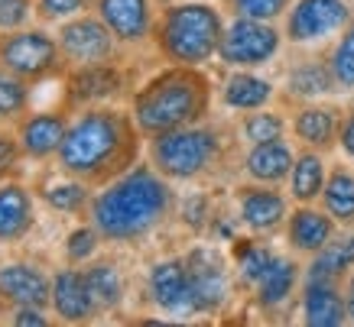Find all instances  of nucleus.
I'll list each match as a JSON object with an SVG mask.
<instances>
[{"instance_id":"nucleus-1","label":"nucleus","mask_w":354,"mask_h":327,"mask_svg":"<svg viewBox=\"0 0 354 327\" xmlns=\"http://www.w3.org/2000/svg\"><path fill=\"white\" fill-rule=\"evenodd\" d=\"M137 149L140 127L133 114L95 104L68 120L62 146L55 152V166L62 175H72L91 188H104L133 169Z\"/></svg>"},{"instance_id":"nucleus-2","label":"nucleus","mask_w":354,"mask_h":327,"mask_svg":"<svg viewBox=\"0 0 354 327\" xmlns=\"http://www.w3.org/2000/svg\"><path fill=\"white\" fill-rule=\"evenodd\" d=\"M169 211V188L150 169H130L97 191L88 204V224L101 240L133 243L156 227Z\"/></svg>"},{"instance_id":"nucleus-3","label":"nucleus","mask_w":354,"mask_h":327,"mask_svg":"<svg viewBox=\"0 0 354 327\" xmlns=\"http://www.w3.org/2000/svg\"><path fill=\"white\" fill-rule=\"evenodd\" d=\"M208 107V81L192 65L172 68L156 75L153 81L137 91L133 97V120L143 137H160L169 130L192 127Z\"/></svg>"},{"instance_id":"nucleus-4","label":"nucleus","mask_w":354,"mask_h":327,"mask_svg":"<svg viewBox=\"0 0 354 327\" xmlns=\"http://www.w3.org/2000/svg\"><path fill=\"white\" fill-rule=\"evenodd\" d=\"M225 36L221 17L208 3H176L156 26V43L166 59L179 65H202L218 52Z\"/></svg>"},{"instance_id":"nucleus-5","label":"nucleus","mask_w":354,"mask_h":327,"mask_svg":"<svg viewBox=\"0 0 354 327\" xmlns=\"http://www.w3.org/2000/svg\"><path fill=\"white\" fill-rule=\"evenodd\" d=\"M0 68L23 78L26 85L68 75V62L59 49V39L39 26L0 30Z\"/></svg>"},{"instance_id":"nucleus-6","label":"nucleus","mask_w":354,"mask_h":327,"mask_svg":"<svg viewBox=\"0 0 354 327\" xmlns=\"http://www.w3.org/2000/svg\"><path fill=\"white\" fill-rule=\"evenodd\" d=\"M218 156V137L212 130L179 127L153 137L150 159L162 179H195Z\"/></svg>"},{"instance_id":"nucleus-7","label":"nucleus","mask_w":354,"mask_h":327,"mask_svg":"<svg viewBox=\"0 0 354 327\" xmlns=\"http://www.w3.org/2000/svg\"><path fill=\"white\" fill-rule=\"evenodd\" d=\"M59 49H62L68 68H85V65H101L111 62L114 55V32L108 30V23L101 17H85L78 13L72 20L59 23Z\"/></svg>"},{"instance_id":"nucleus-8","label":"nucleus","mask_w":354,"mask_h":327,"mask_svg":"<svg viewBox=\"0 0 354 327\" xmlns=\"http://www.w3.org/2000/svg\"><path fill=\"white\" fill-rule=\"evenodd\" d=\"M279 49V32L270 26L267 20H250V17H237L221 36L218 52L227 65H263L270 62Z\"/></svg>"},{"instance_id":"nucleus-9","label":"nucleus","mask_w":354,"mask_h":327,"mask_svg":"<svg viewBox=\"0 0 354 327\" xmlns=\"http://www.w3.org/2000/svg\"><path fill=\"white\" fill-rule=\"evenodd\" d=\"M53 315L62 324H88L95 321V315L101 311L91 295V288L85 282V269L78 266H62L53 272Z\"/></svg>"},{"instance_id":"nucleus-10","label":"nucleus","mask_w":354,"mask_h":327,"mask_svg":"<svg viewBox=\"0 0 354 327\" xmlns=\"http://www.w3.org/2000/svg\"><path fill=\"white\" fill-rule=\"evenodd\" d=\"M0 295L10 308H49V301H53V275H46L39 266L26 263V259L0 263Z\"/></svg>"},{"instance_id":"nucleus-11","label":"nucleus","mask_w":354,"mask_h":327,"mask_svg":"<svg viewBox=\"0 0 354 327\" xmlns=\"http://www.w3.org/2000/svg\"><path fill=\"white\" fill-rule=\"evenodd\" d=\"M36 191L20 179H0V246L26 240L36 227Z\"/></svg>"},{"instance_id":"nucleus-12","label":"nucleus","mask_w":354,"mask_h":327,"mask_svg":"<svg viewBox=\"0 0 354 327\" xmlns=\"http://www.w3.org/2000/svg\"><path fill=\"white\" fill-rule=\"evenodd\" d=\"M348 23V7L342 0H299L290 10L286 36L292 43H315Z\"/></svg>"},{"instance_id":"nucleus-13","label":"nucleus","mask_w":354,"mask_h":327,"mask_svg":"<svg viewBox=\"0 0 354 327\" xmlns=\"http://www.w3.org/2000/svg\"><path fill=\"white\" fill-rule=\"evenodd\" d=\"M65 130H68V114L65 110H30L17 123V139L23 146V156L36 159V162L53 159L62 146Z\"/></svg>"},{"instance_id":"nucleus-14","label":"nucleus","mask_w":354,"mask_h":327,"mask_svg":"<svg viewBox=\"0 0 354 327\" xmlns=\"http://www.w3.org/2000/svg\"><path fill=\"white\" fill-rule=\"evenodd\" d=\"M150 295L166 315H195L189 266L183 259H162L150 272Z\"/></svg>"},{"instance_id":"nucleus-15","label":"nucleus","mask_w":354,"mask_h":327,"mask_svg":"<svg viewBox=\"0 0 354 327\" xmlns=\"http://www.w3.org/2000/svg\"><path fill=\"white\" fill-rule=\"evenodd\" d=\"M95 13L120 43H140L153 30L150 0H95Z\"/></svg>"},{"instance_id":"nucleus-16","label":"nucleus","mask_w":354,"mask_h":327,"mask_svg":"<svg viewBox=\"0 0 354 327\" xmlns=\"http://www.w3.org/2000/svg\"><path fill=\"white\" fill-rule=\"evenodd\" d=\"M189 285H192L195 311H215L227 295V279L221 269V259L208 250H195L189 256Z\"/></svg>"},{"instance_id":"nucleus-17","label":"nucleus","mask_w":354,"mask_h":327,"mask_svg":"<svg viewBox=\"0 0 354 327\" xmlns=\"http://www.w3.org/2000/svg\"><path fill=\"white\" fill-rule=\"evenodd\" d=\"M306 324L312 327H338L348 317V301L338 295L332 279H309L306 295H302Z\"/></svg>"},{"instance_id":"nucleus-18","label":"nucleus","mask_w":354,"mask_h":327,"mask_svg":"<svg viewBox=\"0 0 354 327\" xmlns=\"http://www.w3.org/2000/svg\"><path fill=\"white\" fill-rule=\"evenodd\" d=\"M335 217L332 214H322L315 208H299V211L290 217V227H286V240H290L292 250L299 253H319L325 243L332 240L335 233Z\"/></svg>"},{"instance_id":"nucleus-19","label":"nucleus","mask_w":354,"mask_h":327,"mask_svg":"<svg viewBox=\"0 0 354 327\" xmlns=\"http://www.w3.org/2000/svg\"><path fill=\"white\" fill-rule=\"evenodd\" d=\"M237 198H241V217L250 230H273L286 214V201L273 188H244Z\"/></svg>"},{"instance_id":"nucleus-20","label":"nucleus","mask_w":354,"mask_h":327,"mask_svg":"<svg viewBox=\"0 0 354 327\" xmlns=\"http://www.w3.org/2000/svg\"><path fill=\"white\" fill-rule=\"evenodd\" d=\"M68 104H91V101H104L108 95H114L120 85L118 72H111L108 62L101 65H85L75 68V75H68Z\"/></svg>"},{"instance_id":"nucleus-21","label":"nucleus","mask_w":354,"mask_h":327,"mask_svg":"<svg viewBox=\"0 0 354 327\" xmlns=\"http://www.w3.org/2000/svg\"><path fill=\"white\" fill-rule=\"evenodd\" d=\"M292 149L283 139H270V143H254L247 152V172L257 181H279L292 172Z\"/></svg>"},{"instance_id":"nucleus-22","label":"nucleus","mask_w":354,"mask_h":327,"mask_svg":"<svg viewBox=\"0 0 354 327\" xmlns=\"http://www.w3.org/2000/svg\"><path fill=\"white\" fill-rule=\"evenodd\" d=\"M85 282L101 311H111L124 301V275L111 259H95L85 266Z\"/></svg>"},{"instance_id":"nucleus-23","label":"nucleus","mask_w":354,"mask_h":327,"mask_svg":"<svg viewBox=\"0 0 354 327\" xmlns=\"http://www.w3.org/2000/svg\"><path fill=\"white\" fill-rule=\"evenodd\" d=\"M39 198L46 201V208H53L59 214H88V204H91V185L65 175V181H53V185H43L36 191Z\"/></svg>"},{"instance_id":"nucleus-24","label":"nucleus","mask_w":354,"mask_h":327,"mask_svg":"<svg viewBox=\"0 0 354 327\" xmlns=\"http://www.w3.org/2000/svg\"><path fill=\"white\" fill-rule=\"evenodd\" d=\"M322 188H325V166H322V159L315 156V152H302V156H296L292 172H290L292 198L302 201V204H309V201H315L319 195H322Z\"/></svg>"},{"instance_id":"nucleus-25","label":"nucleus","mask_w":354,"mask_h":327,"mask_svg":"<svg viewBox=\"0 0 354 327\" xmlns=\"http://www.w3.org/2000/svg\"><path fill=\"white\" fill-rule=\"evenodd\" d=\"M338 133V117L328 107H306L296 114V137L315 149H325Z\"/></svg>"},{"instance_id":"nucleus-26","label":"nucleus","mask_w":354,"mask_h":327,"mask_svg":"<svg viewBox=\"0 0 354 327\" xmlns=\"http://www.w3.org/2000/svg\"><path fill=\"white\" fill-rule=\"evenodd\" d=\"M270 95H273L270 81H263L257 75H231L225 85V104L234 110H257L270 101Z\"/></svg>"},{"instance_id":"nucleus-27","label":"nucleus","mask_w":354,"mask_h":327,"mask_svg":"<svg viewBox=\"0 0 354 327\" xmlns=\"http://www.w3.org/2000/svg\"><path fill=\"white\" fill-rule=\"evenodd\" d=\"M292 285H296V266H292L290 259H283V256H273L270 266L263 269V275L257 279V295L263 305L273 308L290 298Z\"/></svg>"},{"instance_id":"nucleus-28","label":"nucleus","mask_w":354,"mask_h":327,"mask_svg":"<svg viewBox=\"0 0 354 327\" xmlns=\"http://www.w3.org/2000/svg\"><path fill=\"white\" fill-rule=\"evenodd\" d=\"M354 266V237H342V240H328L315 253V263L309 266V279H338Z\"/></svg>"},{"instance_id":"nucleus-29","label":"nucleus","mask_w":354,"mask_h":327,"mask_svg":"<svg viewBox=\"0 0 354 327\" xmlns=\"http://www.w3.org/2000/svg\"><path fill=\"white\" fill-rule=\"evenodd\" d=\"M30 114V85L0 68V127H17Z\"/></svg>"},{"instance_id":"nucleus-30","label":"nucleus","mask_w":354,"mask_h":327,"mask_svg":"<svg viewBox=\"0 0 354 327\" xmlns=\"http://www.w3.org/2000/svg\"><path fill=\"white\" fill-rule=\"evenodd\" d=\"M322 198H325V211L332 214L335 221L351 224L354 221V175L351 172H344V169L332 172V179H325Z\"/></svg>"},{"instance_id":"nucleus-31","label":"nucleus","mask_w":354,"mask_h":327,"mask_svg":"<svg viewBox=\"0 0 354 327\" xmlns=\"http://www.w3.org/2000/svg\"><path fill=\"white\" fill-rule=\"evenodd\" d=\"M88 7H95V0H32V17L43 26H53L85 13Z\"/></svg>"},{"instance_id":"nucleus-32","label":"nucleus","mask_w":354,"mask_h":327,"mask_svg":"<svg viewBox=\"0 0 354 327\" xmlns=\"http://www.w3.org/2000/svg\"><path fill=\"white\" fill-rule=\"evenodd\" d=\"M332 68H322V65H299L296 72L290 75V88L302 97H315L325 95L332 88Z\"/></svg>"},{"instance_id":"nucleus-33","label":"nucleus","mask_w":354,"mask_h":327,"mask_svg":"<svg viewBox=\"0 0 354 327\" xmlns=\"http://www.w3.org/2000/svg\"><path fill=\"white\" fill-rule=\"evenodd\" d=\"M97 243H101V233L95 230V224H82L65 237V259L68 263H85L97 253Z\"/></svg>"},{"instance_id":"nucleus-34","label":"nucleus","mask_w":354,"mask_h":327,"mask_svg":"<svg viewBox=\"0 0 354 327\" xmlns=\"http://www.w3.org/2000/svg\"><path fill=\"white\" fill-rule=\"evenodd\" d=\"M332 78L338 88H354V26L342 36L332 52Z\"/></svg>"},{"instance_id":"nucleus-35","label":"nucleus","mask_w":354,"mask_h":327,"mask_svg":"<svg viewBox=\"0 0 354 327\" xmlns=\"http://www.w3.org/2000/svg\"><path fill=\"white\" fill-rule=\"evenodd\" d=\"M244 137L250 143H270L283 137V120L277 114H254L244 123Z\"/></svg>"},{"instance_id":"nucleus-36","label":"nucleus","mask_w":354,"mask_h":327,"mask_svg":"<svg viewBox=\"0 0 354 327\" xmlns=\"http://www.w3.org/2000/svg\"><path fill=\"white\" fill-rule=\"evenodd\" d=\"M290 0H231L237 17H250V20H277L279 13L286 10Z\"/></svg>"},{"instance_id":"nucleus-37","label":"nucleus","mask_w":354,"mask_h":327,"mask_svg":"<svg viewBox=\"0 0 354 327\" xmlns=\"http://www.w3.org/2000/svg\"><path fill=\"white\" fill-rule=\"evenodd\" d=\"M32 0H0V30H20L30 26Z\"/></svg>"},{"instance_id":"nucleus-38","label":"nucleus","mask_w":354,"mask_h":327,"mask_svg":"<svg viewBox=\"0 0 354 327\" xmlns=\"http://www.w3.org/2000/svg\"><path fill=\"white\" fill-rule=\"evenodd\" d=\"M10 324H17V327H49V324H53V321L46 317V308L20 305V308H13Z\"/></svg>"},{"instance_id":"nucleus-39","label":"nucleus","mask_w":354,"mask_h":327,"mask_svg":"<svg viewBox=\"0 0 354 327\" xmlns=\"http://www.w3.org/2000/svg\"><path fill=\"white\" fill-rule=\"evenodd\" d=\"M270 259H273V256H270L267 250H257V246H254V250H247V253H244V259H241V269H244V279H250V282H257L260 275H263V269H267V266H270Z\"/></svg>"},{"instance_id":"nucleus-40","label":"nucleus","mask_w":354,"mask_h":327,"mask_svg":"<svg viewBox=\"0 0 354 327\" xmlns=\"http://www.w3.org/2000/svg\"><path fill=\"white\" fill-rule=\"evenodd\" d=\"M338 133H342V146H344V152H348V156H354V114L348 117V120H344Z\"/></svg>"},{"instance_id":"nucleus-41","label":"nucleus","mask_w":354,"mask_h":327,"mask_svg":"<svg viewBox=\"0 0 354 327\" xmlns=\"http://www.w3.org/2000/svg\"><path fill=\"white\" fill-rule=\"evenodd\" d=\"M348 317L354 321V275H351V285H348Z\"/></svg>"},{"instance_id":"nucleus-42","label":"nucleus","mask_w":354,"mask_h":327,"mask_svg":"<svg viewBox=\"0 0 354 327\" xmlns=\"http://www.w3.org/2000/svg\"><path fill=\"white\" fill-rule=\"evenodd\" d=\"M3 305H7V301H3V295H0V315H3Z\"/></svg>"},{"instance_id":"nucleus-43","label":"nucleus","mask_w":354,"mask_h":327,"mask_svg":"<svg viewBox=\"0 0 354 327\" xmlns=\"http://www.w3.org/2000/svg\"><path fill=\"white\" fill-rule=\"evenodd\" d=\"M0 179H10V175H3V172H0Z\"/></svg>"}]
</instances>
